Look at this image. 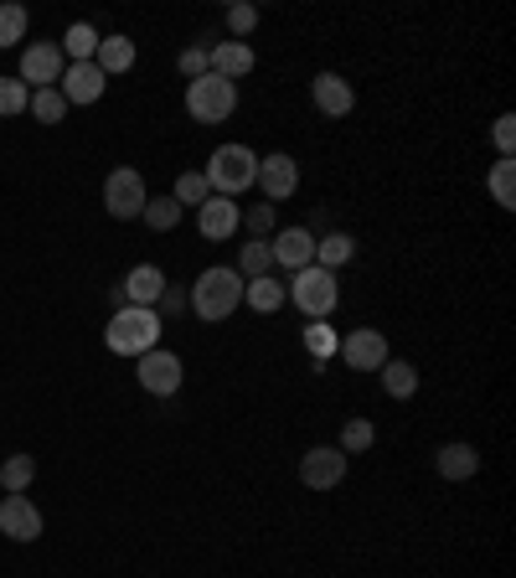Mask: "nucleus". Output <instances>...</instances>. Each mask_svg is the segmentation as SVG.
Wrapping results in <instances>:
<instances>
[{
	"label": "nucleus",
	"mask_w": 516,
	"mask_h": 578,
	"mask_svg": "<svg viewBox=\"0 0 516 578\" xmlns=\"http://www.w3.org/2000/svg\"><path fill=\"white\" fill-rule=\"evenodd\" d=\"M336 357L352 367V372H378L382 361H388V336L372 331V325H357V331H346L336 341Z\"/></svg>",
	"instance_id": "obj_8"
},
{
	"label": "nucleus",
	"mask_w": 516,
	"mask_h": 578,
	"mask_svg": "<svg viewBox=\"0 0 516 578\" xmlns=\"http://www.w3.org/2000/svg\"><path fill=\"white\" fill-rule=\"evenodd\" d=\"M372 444H378V429H372V419H352L346 423V429H341V455H367V450H372Z\"/></svg>",
	"instance_id": "obj_29"
},
{
	"label": "nucleus",
	"mask_w": 516,
	"mask_h": 578,
	"mask_svg": "<svg viewBox=\"0 0 516 578\" xmlns=\"http://www.w3.org/2000/svg\"><path fill=\"white\" fill-rule=\"evenodd\" d=\"M145 201H150L145 176H139L135 165H114L109 181H103V207H109V218H114V222L139 218V212H145Z\"/></svg>",
	"instance_id": "obj_6"
},
{
	"label": "nucleus",
	"mask_w": 516,
	"mask_h": 578,
	"mask_svg": "<svg viewBox=\"0 0 516 578\" xmlns=\"http://www.w3.org/2000/svg\"><path fill=\"white\" fill-rule=\"evenodd\" d=\"M26 103H32V88L21 78H0V120H11V114H26Z\"/></svg>",
	"instance_id": "obj_33"
},
{
	"label": "nucleus",
	"mask_w": 516,
	"mask_h": 578,
	"mask_svg": "<svg viewBox=\"0 0 516 578\" xmlns=\"http://www.w3.org/2000/svg\"><path fill=\"white\" fill-rule=\"evenodd\" d=\"M233 109H238V83L218 78V73H201V78L186 83V114L197 124L233 120Z\"/></svg>",
	"instance_id": "obj_4"
},
{
	"label": "nucleus",
	"mask_w": 516,
	"mask_h": 578,
	"mask_svg": "<svg viewBox=\"0 0 516 578\" xmlns=\"http://www.w3.org/2000/svg\"><path fill=\"white\" fill-rule=\"evenodd\" d=\"M165 274H160L156 263H135L130 274H124V284H120V295H124V305H139V310H156L160 305V295H165Z\"/></svg>",
	"instance_id": "obj_17"
},
{
	"label": "nucleus",
	"mask_w": 516,
	"mask_h": 578,
	"mask_svg": "<svg viewBox=\"0 0 516 578\" xmlns=\"http://www.w3.org/2000/svg\"><path fill=\"white\" fill-rule=\"evenodd\" d=\"M26 41V11L21 5H0V47Z\"/></svg>",
	"instance_id": "obj_34"
},
{
	"label": "nucleus",
	"mask_w": 516,
	"mask_h": 578,
	"mask_svg": "<svg viewBox=\"0 0 516 578\" xmlns=\"http://www.w3.org/2000/svg\"><path fill=\"white\" fill-rule=\"evenodd\" d=\"M171 197H176L181 207H201V201L212 197V186H207V176H201V171H181V176H176V192H171Z\"/></svg>",
	"instance_id": "obj_32"
},
{
	"label": "nucleus",
	"mask_w": 516,
	"mask_h": 578,
	"mask_svg": "<svg viewBox=\"0 0 516 578\" xmlns=\"http://www.w3.org/2000/svg\"><path fill=\"white\" fill-rule=\"evenodd\" d=\"M254 186H263V201H290L299 192V165H295V156H258V181Z\"/></svg>",
	"instance_id": "obj_11"
},
{
	"label": "nucleus",
	"mask_w": 516,
	"mask_h": 578,
	"mask_svg": "<svg viewBox=\"0 0 516 578\" xmlns=\"http://www.w3.org/2000/svg\"><path fill=\"white\" fill-rule=\"evenodd\" d=\"M238 305H243V274L238 269H228V263L201 269L197 284H192V295H186V310H197V320H207V325L228 320Z\"/></svg>",
	"instance_id": "obj_1"
},
{
	"label": "nucleus",
	"mask_w": 516,
	"mask_h": 578,
	"mask_svg": "<svg viewBox=\"0 0 516 578\" xmlns=\"http://www.w3.org/2000/svg\"><path fill=\"white\" fill-rule=\"evenodd\" d=\"M299 336H305V352L316 357V367H325V361L336 357V341H341V336L331 331V325H325V320H310V325H305Z\"/></svg>",
	"instance_id": "obj_28"
},
{
	"label": "nucleus",
	"mask_w": 516,
	"mask_h": 578,
	"mask_svg": "<svg viewBox=\"0 0 516 578\" xmlns=\"http://www.w3.org/2000/svg\"><path fill=\"white\" fill-rule=\"evenodd\" d=\"M254 26H258V5H248V0L228 5V32H233V41H243Z\"/></svg>",
	"instance_id": "obj_35"
},
{
	"label": "nucleus",
	"mask_w": 516,
	"mask_h": 578,
	"mask_svg": "<svg viewBox=\"0 0 516 578\" xmlns=\"http://www.w3.org/2000/svg\"><path fill=\"white\" fill-rule=\"evenodd\" d=\"M378 372H382V393H388V398L403 403V398H414V393H418V367H414V361L388 357Z\"/></svg>",
	"instance_id": "obj_21"
},
{
	"label": "nucleus",
	"mask_w": 516,
	"mask_h": 578,
	"mask_svg": "<svg viewBox=\"0 0 516 578\" xmlns=\"http://www.w3.org/2000/svg\"><path fill=\"white\" fill-rule=\"evenodd\" d=\"M62 67H67V58H62L58 41H32V47L21 52V83H32V94H37V88H58Z\"/></svg>",
	"instance_id": "obj_10"
},
{
	"label": "nucleus",
	"mask_w": 516,
	"mask_h": 578,
	"mask_svg": "<svg viewBox=\"0 0 516 578\" xmlns=\"http://www.w3.org/2000/svg\"><path fill=\"white\" fill-rule=\"evenodd\" d=\"M135 378H139V388H145L150 398H171V393H181V378H186V367H181L176 352L156 346V352L135 357Z\"/></svg>",
	"instance_id": "obj_7"
},
{
	"label": "nucleus",
	"mask_w": 516,
	"mask_h": 578,
	"mask_svg": "<svg viewBox=\"0 0 516 578\" xmlns=\"http://www.w3.org/2000/svg\"><path fill=\"white\" fill-rule=\"evenodd\" d=\"M58 47H62V58L94 62V52H99V32H94L88 21H73V26H67V37H62Z\"/></svg>",
	"instance_id": "obj_25"
},
{
	"label": "nucleus",
	"mask_w": 516,
	"mask_h": 578,
	"mask_svg": "<svg viewBox=\"0 0 516 578\" xmlns=\"http://www.w3.org/2000/svg\"><path fill=\"white\" fill-rule=\"evenodd\" d=\"M0 538H11V542H37L41 538V512L32 506V496L0 501Z\"/></svg>",
	"instance_id": "obj_13"
},
{
	"label": "nucleus",
	"mask_w": 516,
	"mask_h": 578,
	"mask_svg": "<svg viewBox=\"0 0 516 578\" xmlns=\"http://www.w3.org/2000/svg\"><path fill=\"white\" fill-rule=\"evenodd\" d=\"M434 470L444 480H470L480 470V450H476V444H465V439H455V444H439Z\"/></svg>",
	"instance_id": "obj_19"
},
{
	"label": "nucleus",
	"mask_w": 516,
	"mask_h": 578,
	"mask_svg": "<svg viewBox=\"0 0 516 578\" xmlns=\"http://www.w3.org/2000/svg\"><path fill=\"white\" fill-rule=\"evenodd\" d=\"M207 62H212V73L218 78H228V83H238V78H248L254 73V47L248 41H218V47H207Z\"/></svg>",
	"instance_id": "obj_18"
},
{
	"label": "nucleus",
	"mask_w": 516,
	"mask_h": 578,
	"mask_svg": "<svg viewBox=\"0 0 516 578\" xmlns=\"http://www.w3.org/2000/svg\"><path fill=\"white\" fill-rule=\"evenodd\" d=\"M269 254H274V269H310L316 263V233L310 227H279V238L269 243Z\"/></svg>",
	"instance_id": "obj_12"
},
{
	"label": "nucleus",
	"mask_w": 516,
	"mask_h": 578,
	"mask_svg": "<svg viewBox=\"0 0 516 578\" xmlns=\"http://www.w3.org/2000/svg\"><path fill=\"white\" fill-rule=\"evenodd\" d=\"M299 480H305L310 491H336L341 480H346V455H341L336 444L305 450V455H299Z\"/></svg>",
	"instance_id": "obj_9"
},
{
	"label": "nucleus",
	"mask_w": 516,
	"mask_h": 578,
	"mask_svg": "<svg viewBox=\"0 0 516 578\" xmlns=\"http://www.w3.org/2000/svg\"><path fill=\"white\" fill-rule=\"evenodd\" d=\"M32 480H37V459L32 455H11L0 465V485H5V496H26L32 491Z\"/></svg>",
	"instance_id": "obj_24"
},
{
	"label": "nucleus",
	"mask_w": 516,
	"mask_h": 578,
	"mask_svg": "<svg viewBox=\"0 0 516 578\" xmlns=\"http://www.w3.org/2000/svg\"><path fill=\"white\" fill-rule=\"evenodd\" d=\"M357 259V238H352V233H325V238H316V263L320 269H331V274H336L341 263H352Z\"/></svg>",
	"instance_id": "obj_22"
},
{
	"label": "nucleus",
	"mask_w": 516,
	"mask_h": 578,
	"mask_svg": "<svg viewBox=\"0 0 516 578\" xmlns=\"http://www.w3.org/2000/svg\"><path fill=\"white\" fill-rule=\"evenodd\" d=\"M109 352L114 357H145V352H156L160 346V310H139V305H124L109 316Z\"/></svg>",
	"instance_id": "obj_2"
},
{
	"label": "nucleus",
	"mask_w": 516,
	"mask_h": 578,
	"mask_svg": "<svg viewBox=\"0 0 516 578\" xmlns=\"http://www.w3.org/2000/svg\"><path fill=\"white\" fill-rule=\"evenodd\" d=\"M26 109L37 114V124H62V120H67V99H62L58 88H37Z\"/></svg>",
	"instance_id": "obj_30"
},
{
	"label": "nucleus",
	"mask_w": 516,
	"mask_h": 578,
	"mask_svg": "<svg viewBox=\"0 0 516 578\" xmlns=\"http://www.w3.org/2000/svg\"><path fill=\"white\" fill-rule=\"evenodd\" d=\"M201 176H207V186H212V197L238 201V192H248V186L258 181V156L248 150V145H218Z\"/></svg>",
	"instance_id": "obj_3"
},
{
	"label": "nucleus",
	"mask_w": 516,
	"mask_h": 578,
	"mask_svg": "<svg viewBox=\"0 0 516 578\" xmlns=\"http://www.w3.org/2000/svg\"><path fill=\"white\" fill-rule=\"evenodd\" d=\"M491 135H496V150H501V160H512V145H516V114H501V120H496V130H491Z\"/></svg>",
	"instance_id": "obj_38"
},
{
	"label": "nucleus",
	"mask_w": 516,
	"mask_h": 578,
	"mask_svg": "<svg viewBox=\"0 0 516 578\" xmlns=\"http://www.w3.org/2000/svg\"><path fill=\"white\" fill-rule=\"evenodd\" d=\"M181 212H186V207H181L176 197H156V201H145V212H139V218L150 222L156 233H171V227L181 222Z\"/></svg>",
	"instance_id": "obj_31"
},
{
	"label": "nucleus",
	"mask_w": 516,
	"mask_h": 578,
	"mask_svg": "<svg viewBox=\"0 0 516 578\" xmlns=\"http://www.w3.org/2000/svg\"><path fill=\"white\" fill-rule=\"evenodd\" d=\"M310 99H316L320 114H331V120H346V114L357 109V88L341 78V73H316V83H310Z\"/></svg>",
	"instance_id": "obj_15"
},
{
	"label": "nucleus",
	"mask_w": 516,
	"mask_h": 578,
	"mask_svg": "<svg viewBox=\"0 0 516 578\" xmlns=\"http://www.w3.org/2000/svg\"><path fill=\"white\" fill-rule=\"evenodd\" d=\"M243 305H248V310H258V316H274L279 305H284V284H279L274 274L248 280V284H243Z\"/></svg>",
	"instance_id": "obj_23"
},
{
	"label": "nucleus",
	"mask_w": 516,
	"mask_h": 578,
	"mask_svg": "<svg viewBox=\"0 0 516 578\" xmlns=\"http://www.w3.org/2000/svg\"><path fill=\"white\" fill-rule=\"evenodd\" d=\"M94 67H99L103 78H114V73H130L135 67V41L130 37H99V52H94Z\"/></svg>",
	"instance_id": "obj_20"
},
{
	"label": "nucleus",
	"mask_w": 516,
	"mask_h": 578,
	"mask_svg": "<svg viewBox=\"0 0 516 578\" xmlns=\"http://www.w3.org/2000/svg\"><path fill=\"white\" fill-rule=\"evenodd\" d=\"M238 222H243V207H238V201H228V197H207L197 207V233L207 243L233 238V233H238Z\"/></svg>",
	"instance_id": "obj_14"
},
{
	"label": "nucleus",
	"mask_w": 516,
	"mask_h": 578,
	"mask_svg": "<svg viewBox=\"0 0 516 578\" xmlns=\"http://www.w3.org/2000/svg\"><path fill=\"white\" fill-rule=\"evenodd\" d=\"M284 295L295 299V305H299V310H305L310 320H325V316H331V310L341 305V284H336V274H331V269L310 263V269H299L295 284H290Z\"/></svg>",
	"instance_id": "obj_5"
},
{
	"label": "nucleus",
	"mask_w": 516,
	"mask_h": 578,
	"mask_svg": "<svg viewBox=\"0 0 516 578\" xmlns=\"http://www.w3.org/2000/svg\"><path fill=\"white\" fill-rule=\"evenodd\" d=\"M486 192H491V201H496V207H506V212H512V207H516V160H496V165H491Z\"/></svg>",
	"instance_id": "obj_27"
},
{
	"label": "nucleus",
	"mask_w": 516,
	"mask_h": 578,
	"mask_svg": "<svg viewBox=\"0 0 516 578\" xmlns=\"http://www.w3.org/2000/svg\"><path fill=\"white\" fill-rule=\"evenodd\" d=\"M238 274H243V284H248V280H263V274H274V254H269V243H263V238H248V243H243Z\"/></svg>",
	"instance_id": "obj_26"
},
{
	"label": "nucleus",
	"mask_w": 516,
	"mask_h": 578,
	"mask_svg": "<svg viewBox=\"0 0 516 578\" xmlns=\"http://www.w3.org/2000/svg\"><path fill=\"white\" fill-rule=\"evenodd\" d=\"M243 222H248V233H254V238L274 233V201H263V207H248V212H243Z\"/></svg>",
	"instance_id": "obj_37"
},
{
	"label": "nucleus",
	"mask_w": 516,
	"mask_h": 578,
	"mask_svg": "<svg viewBox=\"0 0 516 578\" xmlns=\"http://www.w3.org/2000/svg\"><path fill=\"white\" fill-rule=\"evenodd\" d=\"M160 310H186V295H181V290H171V284H165V295H160Z\"/></svg>",
	"instance_id": "obj_39"
},
{
	"label": "nucleus",
	"mask_w": 516,
	"mask_h": 578,
	"mask_svg": "<svg viewBox=\"0 0 516 578\" xmlns=\"http://www.w3.org/2000/svg\"><path fill=\"white\" fill-rule=\"evenodd\" d=\"M176 67H181V78L192 83V78H201V73H212V62H207V47H186L176 58Z\"/></svg>",
	"instance_id": "obj_36"
},
{
	"label": "nucleus",
	"mask_w": 516,
	"mask_h": 578,
	"mask_svg": "<svg viewBox=\"0 0 516 578\" xmlns=\"http://www.w3.org/2000/svg\"><path fill=\"white\" fill-rule=\"evenodd\" d=\"M103 73L94 67V62H73V67H62V78H58V94L67 99V109L73 103H99L103 99Z\"/></svg>",
	"instance_id": "obj_16"
}]
</instances>
